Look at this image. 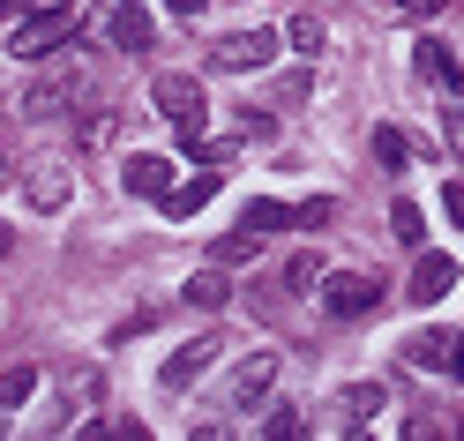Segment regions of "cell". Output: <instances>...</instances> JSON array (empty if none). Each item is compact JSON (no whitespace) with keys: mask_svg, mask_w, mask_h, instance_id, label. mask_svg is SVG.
Here are the masks:
<instances>
[{"mask_svg":"<svg viewBox=\"0 0 464 441\" xmlns=\"http://www.w3.org/2000/svg\"><path fill=\"white\" fill-rule=\"evenodd\" d=\"M210 254H218V262H247V254H255V232L240 225V232H232V240H218Z\"/></svg>","mask_w":464,"mask_h":441,"instance_id":"cell-24","label":"cell"},{"mask_svg":"<svg viewBox=\"0 0 464 441\" xmlns=\"http://www.w3.org/2000/svg\"><path fill=\"white\" fill-rule=\"evenodd\" d=\"M121 180H128V195H142V202H165L172 165H165V158H128V165H121Z\"/></svg>","mask_w":464,"mask_h":441,"instance_id":"cell-10","label":"cell"},{"mask_svg":"<svg viewBox=\"0 0 464 441\" xmlns=\"http://www.w3.org/2000/svg\"><path fill=\"white\" fill-rule=\"evenodd\" d=\"M270 53H277V38H270V31H240V38H225L210 61H218V68H263Z\"/></svg>","mask_w":464,"mask_h":441,"instance_id":"cell-9","label":"cell"},{"mask_svg":"<svg viewBox=\"0 0 464 441\" xmlns=\"http://www.w3.org/2000/svg\"><path fill=\"white\" fill-rule=\"evenodd\" d=\"M404 360H412V367H434V374H442V367H450V330H420L412 344H404Z\"/></svg>","mask_w":464,"mask_h":441,"instance_id":"cell-16","label":"cell"},{"mask_svg":"<svg viewBox=\"0 0 464 441\" xmlns=\"http://www.w3.org/2000/svg\"><path fill=\"white\" fill-rule=\"evenodd\" d=\"M263 434H270V441H293V434H300V411H293V404H277L270 419H263Z\"/></svg>","mask_w":464,"mask_h":441,"instance_id":"cell-23","label":"cell"},{"mask_svg":"<svg viewBox=\"0 0 464 441\" xmlns=\"http://www.w3.org/2000/svg\"><path fill=\"white\" fill-rule=\"evenodd\" d=\"M450 284H457V254H420V270H412V307H434Z\"/></svg>","mask_w":464,"mask_h":441,"instance_id":"cell-8","label":"cell"},{"mask_svg":"<svg viewBox=\"0 0 464 441\" xmlns=\"http://www.w3.org/2000/svg\"><path fill=\"white\" fill-rule=\"evenodd\" d=\"M442 202H450V217H457V225H464V187H450V195H442Z\"/></svg>","mask_w":464,"mask_h":441,"instance_id":"cell-27","label":"cell"},{"mask_svg":"<svg viewBox=\"0 0 464 441\" xmlns=\"http://www.w3.org/2000/svg\"><path fill=\"white\" fill-rule=\"evenodd\" d=\"M277 381V360L270 351H255V360H240V374H232V404H263Z\"/></svg>","mask_w":464,"mask_h":441,"instance_id":"cell-11","label":"cell"},{"mask_svg":"<svg viewBox=\"0 0 464 441\" xmlns=\"http://www.w3.org/2000/svg\"><path fill=\"white\" fill-rule=\"evenodd\" d=\"M374 158L382 165H412V142H404L397 128H374Z\"/></svg>","mask_w":464,"mask_h":441,"instance_id":"cell-21","label":"cell"},{"mask_svg":"<svg viewBox=\"0 0 464 441\" xmlns=\"http://www.w3.org/2000/svg\"><path fill=\"white\" fill-rule=\"evenodd\" d=\"M390 232H397L404 247H420V240H427V217L412 210V202H390Z\"/></svg>","mask_w":464,"mask_h":441,"instance_id":"cell-19","label":"cell"},{"mask_svg":"<svg viewBox=\"0 0 464 441\" xmlns=\"http://www.w3.org/2000/svg\"><path fill=\"white\" fill-rule=\"evenodd\" d=\"M180 300H188V307H232V284H225V262H218V270H195V277L180 284Z\"/></svg>","mask_w":464,"mask_h":441,"instance_id":"cell-13","label":"cell"},{"mask_svg":"<svg viewBox=\"0 0 464 441\" xmlns=\"http://www.w3.org/2000/svg\"><path fill=\"white\" fill-rule=\"evenodd\" d=\"M8 8H15V0H0V23H8Z\"/></svg>","mask_w":464,"mask_h":441,"instance_id":"cell-30","label":"cell"},{"mask_svg":"<svg viewBox=\"0 0 464 441\" xmlns=\"http://www.w3.org/2000/svg\"><path fill=\"white\" fill-rule=\"evenodd\" d=\"M23 195H31L38 210H68V165H38L31 180H23Z\"/></svg>","mask_w":464,"mask_h":441,"instance_id":"cell-12","label":"cell"},{"mask_svg":"<svg viewBox=\"0 0 464 441\" xmlns=\"http://www.w3.org/2000/svg\"><path fill=\"white\" fill-rule=\"evenodd\" d=\"M68 23H75V8H68V0H53V8L38 0V15H31V23H15V31H8L15 61H38V53H53V45L68 38Z\"/></svg>","mask_w":464,"mask_h":441,"instance_id":"cell-3","label":"cell"},{"mask_svg":"<svg viewBox=\"0 0 464 441\" xmlns=\"http://www.w3.org/2000/svg\"><path fill=\"white\" fill-rule=\"evenodd\" d=\"M337 411L344 419H374V411H382V381H353V389L337 397Z\"/></svg>","mask_w":464,"mask_h":441,"instance_id":"cell-17","label":"cell"},{"mask_svg":"<svg viewBox=\"0 0 464 441\" xmlns=\"http://www.w3.org/2000/svg\"><path fill=\"white\" fill-rule=\"evenodd\" d=\"M285 38H293V53H323V15H293V23H285Z\"/></svg>","mask_w":464,"mask_h":441,"instance_id":"cell-20","label":"cell"},{"mask_svg":"<svg viewBox=\"0 0 464 441\" xmlns=\"http://www.w3.org/2000/svg\"><path fill=\"white\" fill-rule=\"evenodd\" d=\"M23 397H38V367H0V411H15Z\"/></svg>","mask_w":464,"mask_h":441,"instance_id":"cell-18","label":"cell"},{"mask_svg":"<svg viewBox=\"0 0 464 441\" xmlns=\"http://www.w3.org/2000/svg\"><path fill=\"white\" fill-rule=\"evenodd\" d=\"M374 300H382V277H374V270H337V277H323V314H330V321H360Z\"/></svg>","mask_w":464,"mask_h":441,"instance_id":"cell-2","label":"cell"},{"mask_svg":"<svg viewBox=\"0 0 464 441\" xmlns=\"http://www.w3.org/2000/svg\"><path fill=\"white\" fill-rule=\"evenodd\" d=\"M442 142H450V158L464 165V98H450V112H442Z\"/></svg>","mask_w":464,"mask_h":441,"instance_id":"cell-22","label":"cell"},{"mask_svg":"<svg viewBox=\"0 0 464 441\" xmlns=\"http://www.w3.org/2000/svg\"><path fill=\"white\" fill-rule=\"evenodd\" d=\"M397 8H404V15H420V23H427L434 8H442V0H397Z\"/></svg>","mask_w":464,"mask_h":441,"instance_id":"cell-26","label":"cell"},{"mask_svg":"<svg viewBox=\"0 0 464 441\" xmlns=\"http://www.w3.org/2000/svg\"><path fill=\"white\" fill-rule=\"evenodd\" d=\"M8 247H15V232H8V225H0V254H8Z\"/></svg>","mask_w":464,"mask_h":441,"instance_id":"cell-29","label":"cell"},{"mask_svg":"<svg viewBox=\"0 0 464 441\" xmlns=\"http://www.w3.org/2000/svg\"><path fill=\"white\" fill-rule=\"evenodd\" d=\"M75 82H82V68H61L53 82H31V91H23V112H31V120H61L68 98H75Z\"/></svg>","mask_w":464,"mask_h":441,"instance_id":"cell-6","label":"cell"},{"mask_svg":"<svg viewBox=\"0 0 464 441\" xmlns=\"http://www.w3.org/2000/svg\"><path fill=\"white\" fill-rule=\"evenodd\" d=\"M210 195H218V172H195L188 187H172V195H165V217H195Z\"/></svg>","mask_w":464,"mask_h":441,"instance_id":"cell-15","label":"cell"},{"mask_svg":"<svg viewBox=\"0 0 464 441\" xmlns=\"http://www.w3.org/2000/svg\"><path fill=\"white\" fill-rule=\"evenodd\" d=\"M218 351H225V337H195V344H180V351H172V360L158 367V389H165V397L195 389V381H202V367H210Z\"/></svg>","mask_w":464,"mask_h":441,"instance_id":"cell-4","label":"cell"},{"mask_svg":"<svg viewBox=\"0 0 464 441\" xmlns=\"http://www.w3.org/2000/svg\"><path fill=\"white\" fill-rule=\"evenodd\" d=\"M165 8H180V15H195V8H202V0H165Z\"/></svg>","mask_w":464,"mask_h":441,"instance_id":"cell-28","label":"cell"},{"mask_svg":"<svg viewBox=\"0 0 464 441\" xmlns=\"http://www.w3.org/2000/svg\"><path fill=\"white\" fill-rule=\"evenodd\" d=\"M150 105L180 128V142L202 135V82H195V75H158V82H150Z\"/></svg>","mask_w":464,"mask_h":441,"instance_id":"cell-1","label":"cell"},{"mask_svg":"<svg viewBox=\"0 0 464 441\" xmlns=\"http://www.w3.org/2000/svg\"><path fill=\"white\" fill-rule=\"evenodd\" d=\"M442 374H457V381H464V337H450V367H442Z\"/></svg>","mask_w":464,"mask_h":441,"instance_id":"cell-25","label":"cell"},{"mask_svg":"<svg viewBox=\"0 0 464 441\" xmlns=\"http://www.w3.org/2000/svg\"><path fill=\"white\" fill-rule=\"evenodd\" d=\"M105 38L121 45V53H142L158 38V23H150V8H142V0H121V8H105Z\"/></svg>","mask_w":464,"mask_h":441,"instance_id":"cell-5","label":"cell"},{"mask_svg":"<svg viewBox=\"0 0 464 441\" xmlns=\"http://www.w3.org/2000/svg\"><path fill=\"white\" fill-rule=\"evenodd\" d=\"M412 68L434 82V91H442V98H464V68L450 61V45L442 38H420V53H412Z\"/></svg>","mask_w":464,"mask_h":441,"instance_id":"cell-7","label":"cell"},{"mask_svg":"<svg viewBox=\"0 0 464 441\" xmlns=\"http://www.w3.org/2000/svg\"><path fill=\"white\" fill-rule=\"evenodd\" d=\"M247 232H255V240H263V232H300V210H285V202H247V217H240Z\"/></svg>","mask_w":464,"mask_h":441,"instance_id":"cell-14","label":"cell"}]
</instances>
